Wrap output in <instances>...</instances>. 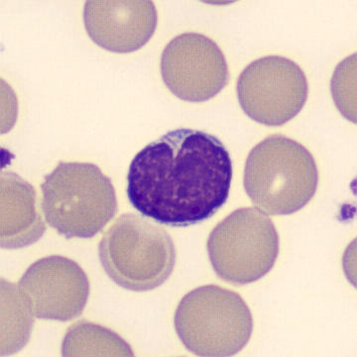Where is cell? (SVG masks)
<instances>
[{"label": "cell", "instance_id": "cell-1", "mask_svg": "<svg viewBox=\"0 0 357 357\" xmlns=\"http://www.w3.org/2000/svg\"><path fill=\"white\" fill-rule=\"evenodd\" d=\"M231 181L233 162L217 137L178 129L133 158L127 196L143 216L184 228L212 218L228 201Z\"/></svg>", "mask_w": 357, "mask_h": 357}, {"label": "cell", "instance_id": "cell-2", "mask_svg": "<svg viewBox=\"0 0 357 357\" xmlns=\"http://www.w3.org/2000/svg\"><path fill=\"white\" fill-rule=\"evenodd\" d=\"M245 192L265 214L290 215L312 200L319 185L316 160L301 144L282 135L260 142L248 155Z\"/></svg>", "mask_w": 357, "mask_h": 357}, {"label": "cell", "instance_id": "cell-3", "mask_svg": "<svg viewBox=\"0 0 357 357\" xmlns=\"http://www.w3.org/2000/svg\"><path fill=\"white\" fill-rule=\"evenodd\" d=\"M41 190L47 223L66 238H93L117 212L112 182L89 162H61Z\"/></svg>", "mask_w": 357, "mask_h": 357}, {"label": "cell", "instance_id": "cell-4", "mask_svg": "<svg viewBox=\"0 0 357 357\" xmlns=\"http://www.w3.org/2000/svg\"><path fill=\"white\" fill-rule=\"evenodd\" d=\"M99 257L108 278L122 288L146 292L172 275L177 252L172 236L143 217L126 213L105 231Z\"/></svg>", "mask_w": 357, "mask_h": 357}, {"label": "cell", "instance_id": "cell-5", "mask_svg": "<svg viewBox=\"0 0 357 357\" xmlns=\"http://www.w3.org/2000/svg\"><path fill=\"white\" fill-rule=\"evenodd\" d=\"M175 330L182 344L198 356L226 357L247 347L253 318L238 293L205 285L183 297L175 312Z\"/></svg>", "mask_w": 357, "mask_h": 357}, {"label": "cell", "instance_id": "cell-6", "mask_svg": "<svg viewBox=\"0 0 357 357\" xmlns=\"http://www.w3.org/2000/svg\"><path fill=\"white\" fill-rule=\"evenodd\" d=\"M214 273L234 285L258 281L275 266L280 240L273 222L257 208H240L217 224L207 238Z\"/></svg>", "mask_w": 357, "mask_h": 357}, {"label": "cell", "instance_id": "cell-7", "mask_svg": "<svg viewBox=\"0 0 357 357\" xmlns=\"http://www.w3.org/2000/svg\"><path fill=\"white\" fill-rule=\"evenodd\" d=\"M236 91L248 117L266 126H281L301 112L309 84L295 61L268 56L252 61L242 70Z\"/></svg>", "mask_w": 357, "mask_h": 357}, {"label": "cell", "instance_id": "cell-8", "mask_svg": "<svg viewBox=\"0 0 357 357\" xmlns=\"http://www.w3.org/2000/svg\"><path fill=\"white\" fill-rule=\"evenodd\" d=\"M161 75L175 96L189 102L210 100L229 79L219 45L200 33H184L168 43L161 56Z\"/></svg>", "mask_w": 357, "mask_h": 357}, {"label": "cell", "instance_id": "cell-9", "mask_svg": "<svg viewBox=\"0 0 357 357\" xmlns=\"http://www.w3.org/2000/svg\"><path fill=\"white\" fill-rule=\"evenodd\" d=\"M16 289L33 316L67 321L84 312L91 287L86 273L77 262L52 255L28 267Z\"/></svg>", "mask_w": 357, "mask_h": 357}, {"label": "cell", "instance_id": "cell-10", "mask_svg": "<svg viewBox=\"0 0 357 357\" xmlns=\"http://www.w3.org/2000/svg\"><path fill=\"white\" fill-rule=\"evenodd\" d=\"M85 27L101 48L129 54L145 46L154 34L157 9L149 0H89Z\"/></svg>", "mask_w": 357, "mask_h": 357}, {"label": "cell", "instance_id": "cell-11", "mask_svg": "<svg viewBox=\"0 0 357 357\" xmlns=\"http://www.w3.org/2000/svg\"><path fill=\"white\" fill-rule=\"evenodd\" d=\"M1 248L16 250L38 242L46 226L36 208L31 184L10 172H1Z\"/></svg>", "mask_w": 357, "mask_h": 357}, {"label": "cell", "instance_id": "cell-12", "mask_svg": "<svg viewBox=\"0 0 357 357\" xmlns=\"http://www.w3.org/2000/svg\"><path fill=\"white\" fill-rule=\"evenodd\" d=\"M63 356H133L131 347L110 328L87 321L68 328L62 342Z\"/></svg>", "mask_w": 357, "mask_h": 357}, {"label": "cell", "instance_id": "cell-13", "mask_svg": "<svg viewBox=\"0 0 357 357\" xmlns=\"http://www.w3.org/2000/svg\"><path fill=\"white\" fill-rule=\"evenodd\" d=\"M1 296V356H9L20 351L27 344L34 316L19 298L16 284L2 280Z\"/></svg>", "mask_w": 357, "mask_h": 357}]
</instances>
